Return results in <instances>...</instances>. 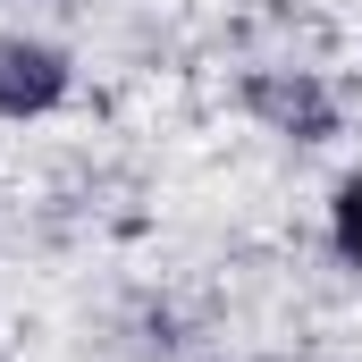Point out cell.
Masks as SVG:
<instances>
[{
	"label": "cell",
	"mask_w": 362,
	"mask_h": 362,
	"mask_svg": "<svg viewBox=\"0 0 362 362\" xmlns=\"http://www.w3.org/2000/svg\"><path fill=\"white\" fill-rule=\"evenodd\" d=\"M68 93H76V51L68 42L0 25V118L8 127H34V118L68 110Z\"/></svg>",
	"instance_id": "1"
},
{
	"label": "cell",
	"mask_w": 362,
	"mask_h": 362,
	"mask_svg": "<svg viewBox=\"0 0 362 362\" xmlns=\"http://www.w3.org/2000/svg\"><path fill=\"white\" fill-rule=\"evenodd\" d=\"M245 118H262L286 144H329L337 135V93L312 68H262V76H245Z\"/></svg>",
	"instance_id": "2"
},
{
	"label": "cell",
	"mask_w": 362,
	"mask_h": 362,
	"mask_svg": "<svg viewBox=\"0 0 362 362\" xmlns=\"http://www.w3.org/2000/svg\"><path fill=\"white\" fill-rule=\"evenodd\" d=\"M329 253L346 270H362V169H346L329 185Z\"/></svg>",
	"instance_id": "3"
}]
</instances>
